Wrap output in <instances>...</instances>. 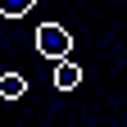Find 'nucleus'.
<instances>
[{"mask_svg": "<svg viewBox=\"0 0 127 127\" xmlns=\"http://www.w3.org/2000/svg\"><path fill=\"white\" fill-rule=\"evenodd\" d=\"M36 50H41L45 59H68V50H73V32L59 27V23H41V27H36Z\"/></svg>", "mask_w": 127, "mask_h": 127, "instance_id": "f257e3e1", "label": "nucleus"}, {"mask_svg": "<svg viewBox=\"0 0 127 127\" xmlns=\"http://www.w3.org/2000/svg\"><path fill=\"white\" fill-rule=\"evenodd\" d=\"M77 82H82V68H77V64H68V59H64L59 68H55V86H59V91H73Z\"/></svg>", "mask_w": 127, "mask_h": 127, "instance_id": "f03ea898", "label": "nucleus"}, {"mask_svg": "<svg viewBox=\"0 0 127 127\" xmlns=\"http://www.w3.org/2000/svg\"><path fill=\"white\" fill-rule=\"evenodd\" d=\"M18 95H27V82L18 73H5L0 77V100H18Z\"/></svg>", "mask_w": 127, "mask_h": 127, "instance_id": "7ed1b4c3", "label": "nucleus"}, {"mask_svg": "<svg viewBox=\"0 0 127 127\" xmlns=\"http://www.w3.org/2000/svg\"><path fill=\"white\" fill-rule=\"evenodd\" d=\"M32 5L36 0H0V18H23V14H32Z\"/></svg>", "mask_w": 127, "mask_h": 127, "instance_id": "20e7f679", "label": "nucleus"}]
</instances>
